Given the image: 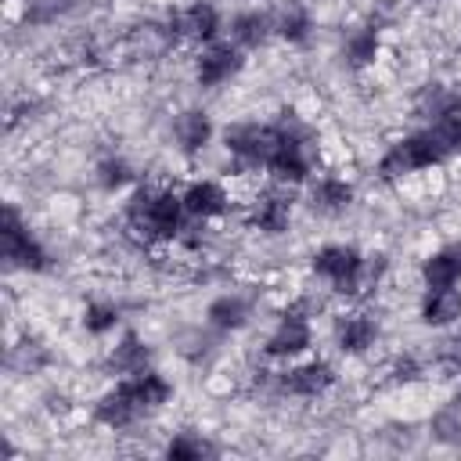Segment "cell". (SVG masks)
<instances>
[{
    "mask_svg": "<svg viewBox=\"0 0 461 461\" xmlns=\"http://www.w3.org/2000/svg\"><path fill=\"white\" fill-rule=\"evenodd\" d=\"M457 371H461V342H457Z\"/></svg>",
    "mask_w": 461,
    "mask_h": 461,
    "instance_id": "cell-23",
    "label": "cell"
},
{
    "mask_svg": "<svg viewBox=\"0 0 461 461\" xmlns=\"http://www.w3.org/2000/svg\"><path fill=\"white\" fill-rule=\"evenodd\" d=\"M249 317H252V303L238 292H223L205 306V321L216 331H241L249 324Z\"/></svg>",
    "mask_w": 461,
    "mask_h": 461,
    "instance_id": "cell-17",
    "label": "cell"
},
{
    "mask_svg": "<svg viewBox=\"0 0 461 461\" xmlns=\"http://www.w3.org/2000/svg\"><path fill=\"white\" fill-rule=\"evenodd\" d=\"M126 385H130V393H133V400L140 403L144 414L162 411V407L173 400V382H169L162 371H155V367H144L140 375H130Z\"/></svg>",
    "mask_w": 461,
    "mask_h": 461,
    "instance_id": "cell-16",
    "label": "cell"
},
{
    "mask_svg": "<svg viewBox=\"0 0 461 461\" xmlns=\"http://www.w3.org/2000/svg\"><path fill=\"white\" fill-rule=\"evenodd\" d=\"M360 259H364V252L357 245H349V241H328V245H321L313 252L310 270L328 285V292L349 299V285H353V277L360 270Z\"/></svg>",
    "mask_w": 461,
    "mask_h": 461,
    "instance_id": "cell-2",
    "label": "cell"
},
{
    "mask_svg": "<svg viewBox=\"0 0 461 461\" xmlns=\"http://www.w3.org/2000/svg\"><path fill=\"white\" fill-rule=\"evenodd\" d=\"M220 29H223V18H220V7L209 4V0H191L184 7H176L169 14V36L176 43H191L194 50L220 40Z\"/></svg>",
    "mask_w": 461,
    "mask_h": 461,
    "instance_id": "cell-3",
    "label": "cell"
},
{
    "mask_svg": "<svg viewBox=\"0 0 461 461\" xmlns=\"http://www.w3.org/2000/svg\"><path fill=\"white\" fill-rule=\"evenodd\" d=\"M270 18H274V36L285 40V43H303L310 36V29H313L310 11L303 4H295V0H285Z\"/></svg>",
    "mask_w": 461,
    "mask_h": 461,
    "instance_id": "cell-19",
    "label": "cell"
},
{
    "mask_svg": "<svg viewBox=\"0 0 461 461\" xmlns=\"http://www.w3.org/2000/svg\"><path fill=\"white\" fill-rule=\"evenodd\" d=\"M94 418H97L104 429H112V432H122V429H130V425H137V421L144 418V411H140V403L133 400L126 378H119L108 393L97 396V403H94Z\"/></svg>",
    "mask_w": 461,
    "mask_h": 461,
    "instance_id": "cell-9",
    "label": "cell"
},
{
    "mask_svg": "<svg viewBox=\"0 0 461 461\" xmlns=\"http://www.w3.org/2000/svg\"><path fill=\"white\" fill-rule=\"evenodd\" d=\"M245 223L249 230H259L267 238H277L292 227V198L281 184L263 187L249 205H245Z\"/></svg>",
    "mask_w": 461,
    "mask_h": 461,
    "instance_id": "cell-6",
    "label": "cell"
},
{
    "mask_svg": "<svg viewBox=\"0 0 461 461\" xmlns=\"http://www.w3.org/2000/svg\"><path fill=\"white\" fill-rule=\"evenodd\" d=\"M94 176H97V187L108 191V194L133 187V166H130L122 155H108V158H101L97 169H94Z\"/></svg>",
    "mask_w": 461,
    "mask_h": 461,
    "instance_id": "cell-21",
    "label": "cell"
},
{
    "mask_svg": "<svg viewBox=\"0 0 461 461\" xmlns=\"http://www.w3.org/2000/svg\"><path fill=\"white\" fill-rule=\"evenodd\" d=\"M335 346L339 353L346 357H364L375 342H378V321L367 313V310H346L339 321H335Z\"/></svg>",
    "mask_w": 461,
    "mask_h": 461,
    "instance_id": "cell-10",
    "label": "cell"
},
{
    "mask_svg": "<svg viewBox=\"0 0 461 461\" xmlns=\"http://www.w3.org/2000/svg\"><path fill=\"white\" fill-rule=\"evenodd\" d=\"M418 317L425 328H454L461 324V288H425L418 303Z\"/></svg>",
    "mask_w": 461,
    "mask_h": 461,
    "instance_id": "cell-12",
    "label": "cell"
},
{
    "mask_svg": "<svg viewBox=\"0 0 461 461\" xmlns=\"http://www.w3.org/2000/svg\"><path fill=\"white\" fill-rule=\"evenodd\" d=\"M180 198H184V209L187 216L194 220H223L234 205L230 198V187L227 180H216V176H191L184 187H180Z\"/></svg>",
    "mask_w": 461,
    "mask_h": 461,
    "instance_id": "cell-7",
    "label": "cell"
},
{
    "mask_svg": "<svg viewBox=\"0 0 461 461\" xmlns=\"http://www.w3.org/2000/svg\"><path fill=\"white\" fill-rule=\"evenodd\" d=\"M335 364L324 360V357H299L292 364L281 367V378H277V389L288 393V396H299V400H317L324 396L331 385H335Z\"/></svg>",
    "mask_w": 461,
    "mask_h": 461,
    "instance_id": "cell-5",
    "label": "cell"
},
{
    "mask_svg": "<svg viewBox=\"0 0 461 461\" xmlns=\"http://www.w3.org/2000/svg\"><path fill=\"white\" fill-rule=\"evenodd\" d=\"M212 447L205 443V436H198V432H173L169 436V443H166V457H173V461H194V457H202V454H209Z\"/></svg>",
    "mask_w": 461,
    "mask_h": 461,
    "instance_id": "cell-22",
    "label": "cell"
},
{
    "mask_svg": "<svg viewBox=\"0 0 461 461\" xmlns=\"http://www.w3.org/2000/svg\"><path fill=\"white\" fill-rule=\"evenodd\" d=\"M418 281H421V288H450V285H461V241H447V245L432 249L418 263Z\"/></svg>",
    "mask_w": 461,
    "mask_h": 461,
    "instance_id": "cell-11",
    "label": "cell"
},
{
    "mask_svg": "<svg viewBox=\"0 0 461 461\" xmlns=\"http://www.w3.org/2000/svg\"><path fill=\"white\" fill-rule=\"evenodd\" d=\"M148 360H151V353H148V346H144L133 331H126V335L108 349V371L119 375V378L140 375V371L148 367Z\"/></svg>",
    "mask_w": 461,
    "mask_h": 461,
    "instance_id": "cell-18",
    "label": "cell"
},
{
    "mask_svg": "<svg viewBox=\"0 0 461 461\" xmlns=\"http://www.w3.org/2000/svg\"><path fill=\"white\" fill-rule=\"evenodd\" d=\"M173 137H176V148H180L184 155H202V151L212 144L216 126H212L209 112H202V108H187V112L176 115V122H173Z\"/></svg>",
    "mask_w": 461,
    "mask_h": 461,
    "instance_id": "cell-13",
    "label": "cell"
},
{
    "mask_svg": "<svg viewBox=\"0 0 461 461\" xmlns=\"http://www.w3.org/2000/svg\"><path fill=\"white\" fill-rule=\"evenodd\" d=\"M274 36V18L263 11H238L227 25V40L241 50H256Z\"/></svg>",
    "mask_w": 461,
    "mask_h": 461,
    "instance_id": "cell-15",
    "label": "cell"
},
{
    "mask_svg": "<svg viewBox=\"0 0 461 461\" xmlns=\"http://www.w3.org/2000/svg\"><path fill=\"white\" fill-rule=\"evenodd\" d=\"M0 238H4V259H7L14 270H25V274L47 270V249L29 234V223L22 220V212H18L14 205L4 209Z\"/></svg>",
    "mask_w": 461,
    "mask_h": 461,
    "instance_id": "cell-4",
    "label": "cell"
},
{
    "mask_svg": "<svg viewBox=\"0 0 461 461\" xmlns=\"http://www.w3.org/2000/svg\"><path fill=\"white\" fill-rule=\"evenodd\" d=\"M385 54V43H382V32L375 25H360L353 32H346V43H342V58L349 68L364 72V68H375Z\"/></svg>",
    "mask_w": 461,
    "mask_h": 461,
    "instance_id": "cell-14",
    "label": "cell"
},
{
    "mask_svg": "<svg viewBox=\"0 0 461 461\" xmlns=\"http://www.w3.org/2000/svg\"><path fill=\"white\" fill-rule=\"evenodd\" d=\"M306 194H310V209L313 212L339 216V212H346L353 205L357 187L342 169H324V173H313L306 180Z\"/></svg>",
    "mask_w": 461,
    "mask_h": 461,
    "instance_id": "cell-8",
    "label": "cell"
},
{
    "mask_svg": "<svg viewBox=\"0 0 461 461\" xmlns=\"http://www.w3.org/2000/svg\"><path fill=\"white\" fill-rule=\"evenodd\" d=\"M245 68V50L234 47L230 40H212L205 47L194 50L191 58V72H194V83L205 86V90H216V86H227L230 79H238Z\"/></svg>",
    "mask_w": 461,
    "mask_h": 461,
    "instance_id": "cell-1",
    "label": "cell"
},
{
    "mask_svg": "<svg viewBox=\"0 0 461 461\" xmlns=\"http://www.w3.org/2000/svg\"><path fill=\"white\" fill-rule=\"evenodd\" d=\"M119 321H122V313H119V306H115V303H108V299H90V303L83 306V317H79L83 331H86V335H94V339H101V335L115 331V328H119Z\"/></svg>",
    "mask_w": 461,
    "mask_h": 461,
    "instance_id": "cell-20",
    "label": "cell"
}]
</instances>
